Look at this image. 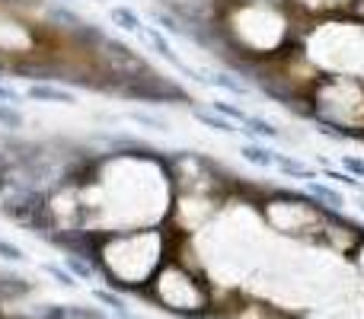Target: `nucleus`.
Returning a JSON list of instances; mask_svg holds the SVG:
<instances>
[{
    "label": "nucleus",
    "instance_id": "nucleus-15",
    "mask_svg": "<svg viewBox=\"0 0 364 319\" xmlns=\"http://www.w3.org/2000/svg\"><path fill=\"white\" fill-rule=\"evenodd\" d=\"M93 297H96V301H100V303H106V307L112 310V313L119 316V319H134L132 307H128V303H125V297H119V294H115V291L96 288V291H93Z\"/></svg>",
    "mask_w": 364,
    "mask_h": 319
},
{
    "label": "nucleus",
    "instance_id": "nucleus-22",
    "mask_svg": "<svg viewBox=\"0 0 364 319\" xmlns=\"http://www.w3.org/2000/svg\"><path fill=\"white\" fill-rule=\"evenodd\" d=\"M0 259H4V262H26V252L19 249L16 243H6V239H0Z\"/></svg>",
    "mask_w": 364,
    "mask_h": 319
},
{
    "label": "nucleus",
    "instance_id": "nucleus-8",
    "mask_svg": "<svg viewBox=\"0 0 364 319\" xmlns=\"http://www.w3.org/2000/svg\"><path fill=\"white\" fill-rule=\"evenodd\" d=\"M205 87L227 90V93H233V96H250L252 93V83L250 80H243L240 74H233V70H224V67L208 70V74H205Z\"/></svg>",
    "mask_w": 364,
    "mask_h": 319
},
{
    "label": "nucleus",
    "instance_id": "nucleus-3",
    "mask_svg": "<svg viewBox=\"0 0 364 319\" xmlns=\"http://www.w3.org/2000/svg\"><path fill=\"white\" fill-rule=\"evenodd\" d=\"M288 4L301 19H329L352 13L355 0H288Z\"/></svg>",
    "mask_w": 364,
    "mask_h": 319
},
{
    "label": "nucleus",
    "instance_id": "nucleus-16",
    "mask_svg": "<svg viewBox=\"0 0 364 319\" xmlns=\"http://www.w3.org/2000/svg\"><path fill=\"white\" fill-rule=\"evenodd\" d=\"M151 16H154V23H157V29H164L166 36L186 38V26H182V23H179L176 16H173L170 10H164V6H154V10H151Z\"/></svg>",
    "mask_w": 364,
    "mask_h": 319
},
{
    "label": "nucleus",
    "instance_id": "nucleus-23",
    "mask_svg": "<svg viewBox=\"0 0 364 319\" xmlns=\"http://www.w3.org/2000/svg\"><path fill=\"white\" fill-rule=\"evenodd\" d=\"M23 99H26V93H19V90H13L6 80H0V102H10V106H19Z\"/></svg>",
    "mask_w": 364,
    "mask_h": 319
},
{
    "label": "nucleus",
    "instance_id": "nucleus-24",
    "mask_svg": "<svg viewBox=\"0 0 364 319\" xmlns=\"http://www.w3.org/2000/svg\"><path fill=\"white\" fill-rule=\"evenodd\" d=\"M176 319H188V316H176Z\"/></svg>",
    "mask_w": 364,
    "mask_h": 319
},
{
    "label": "nucleus",
    "instance_id": "nucleus-19",
    "mask_svg": "<svg viewBox=\"0 0 364 319\" xmlns=\"http://www.w3.org/2000/svg\"><path fill=\"white\" fill-rule=\"evenodd\" d=\"M208 106H211L218 115H224V119L237 121V125L246 119V109H240L237 102H230V99H211V102H208Z\"/></svg>",
    "mask_w": 364,
    "mask_h": 319
},
{
    "label": "nucleus",
    "instance_id": "nucleus-13",
    "mask_svg": "<svg viewBox=\"0 0 364 319\" xmlns=\"http://www.w3.org/2000/svg\"><path fill=\"white\" fill-rule=\"evenodd\" d=\"M320 173H323V179H333L339 188H352V192H364V179H358V175H352V173H346V169H336V166H329L326 160H320Z\"/></svg>",
    "mask_w": 364,
    "mask_h": 319
},
{
    "label": "nucleus",
    "instance_id": "nucleus-10",
    "mask_svg": "<svg viewBox=\"0 0 364 319\" xmlns=\"http://www.w3.org/2000/svg\"><path fill=\"white\" fill-rule=\"evenodd\" d=\"M240 157L250 163V166H256V169H275L278 151L265 147L262 141H243V144H240Z\"/></svg>",
    "mask_w": 364,
    "mask_h": 319
},
{
    "label": "nucleus",
    "instance_id": "nucleus-9",
    "mask_svg": "<svg viewBox=\"0 0 364 319\" xmlns=\"http://www.w3.org/2000/svg\"><path fill=\"white\" fill-rule=\"evenodd\" d=\"M275 169L284 175V179H294V182H310V179H316V166H307L304 160H297V157H291V153H278L275 157Z\"/></svg>",
    "mask_w": 364,
    "mask_h": 319
},
{
    "label": "nucleus",
    "instance_id": "nucleus-5",
    "mask_svg": "<svg viewBox=\"0 0 364 319\" xmlns=\"http://www.w3.org/2000/svg\"><path fill=\"white\" fill-rule=\"evenodd\" d=\"M304 192H307L316 205L329 207V211H346V205H348V198L342 195L339 185H329V182H320V179L304 182Z\"/></svg>",
    "mask_w": 364,
    "mask_h": 319
},
{
    "label": "nucleus",
    "instance_id": "nucleus-11",
    "mask_svg": "<svg viewBox=\"0 0 364 319\" xmlns=\"http://www.w3.org/2000/svg\"><path fill=\"white\" fill-rule=\"evenodd\" d=\"M188 112H192L195 121H201L205 128H211V131H220V134H237L240 125L230 119H224V115H218L211 106H188Z\"/></svg>",
    "mask_w": 364,
    "mask_h": 319
},
{
    "label": "nucleus",
    "instance_id": "nucleus-18",
    "mask_svg": "<svg viewBox=\"0 0 364 319\" xmlns=\"http://www.w3.org/2000/svg\"><path fill=\"white\" fill-rule=\"evenodd\" d=\"M128 119H132L134 125H141V128H151V131H170V121H166L164 115L144 112V109H132V112H128Z\"/></svg>",
    "mask_w": 364,
    "mask_h": 319
},
{
    "label": "nucleus",
    "instance_id": "nucleus-7",
    "mask_svg": "<svg viewBox=\"0 0 364 319\" xmlns=\"http://www.w3.org/2000/svg\"><path fill=\"white\" fill-rule=\"evenodd\" d=\"M45 16H48V26H55V29L68 32V36H74V32L80 29L83 23H87V19H83L77 10H70V6H64V4H58V0H48V4H45Z\"/></svg>",
    "mask_w": 364,
    "mask_h": 319
},
{
    "label": "nucleus",
    "instance_id": "nucleus-1",
    "mask_svg": "<svg viewBox=\"0 0 364 319\" xmlns=\"http://www.w3.org/2000/svg\"><path fill=\"white\" fill-rule=\"evenodd\" d=\"M310 125L333 141H364V80L352 74H320L307 90Z\"/></svg>",
    "mask_w": 364,
    "mask_h": 319
},
{
    "label": "nucleus",
    "instance_id": "nucleus-14",
    "mask_svg": "<svg viewBox=\"0 0 364 319\" xmlns=\"http://www.w3.org/2000/svg\"><path fill=\"white\" fill-rule=\"evenodd\" d=\"M23 128H26V115L19 112V106L0 102V131H6V134H19Z\"/></svg>",
    "mask_w": 364,
    "mask_h": 319
},
{
    "label": "nucleus",
    "instance_id": "nucleus-21",
    "mask_svg": "<svg viewBox=\"0 0 364 319\" xmlns=\"http://www.w3.org/2000/svg\"><path fill=\"white\" fill-rule=\"evenodd\" d=\"M339 166L346 169V173H352V175H358V179H364V157H358V153H342Z\"/></svg>",
    "mask_w": 364,
    "mask_h": 319
},
{
    "label": "nucleus",
    "instance_id": "nucleus-17",
    "mask_svg": "<svg viewBox=\"0 0 364 319\" xmlns=\"http://www.w3.org/2000/svg\"><path fill=\"white\" fill-rule=\"evenodd\" d=\"M64 269L74 278H83V281H90V278L96 275V262H90V259H83V256H74V252H64Z\"/></svg>",
    "mask_w": 364,
    "mask_h": 319
},
{
    "label": "nucleus",
    "instance_id": "nucleus-4",
    "mask_svg": "<svg viewBox=\"0 0 364 319\" xmlns=\"http://www.w3.org/2000/svg\"><path fill=\"white\" fill-rule=\"evenodd\" d=\"M26 99L29 102H45V106H77V93L61 83H51V80H36L26 87Z\"/></svg>",
    "mask_w": 364,
    "mask_h": 319
},
{
    "label": "nucleus",
    "instance_id": "nucleus-25",
    "mask_svg": "<svg viewBox=\"0 0 364 319\" xmlns=\"http://www.w3.org/2000/svg\"><path fill=\"white\" fill-rule=\"evenodd\" d=\"M93 4H102V0H93Z\"/></svg>",
    "mask_w": 364,
    "mask_h": 319
},
{
    "label": "nucleus",
    "instance_id": "nucleus-2",
    "mask_svg": "<svg viewBox=\"0 0 364 319\" xmlns=\"http://www.w3.org/2000/svg\"><path fill=\"white\" fill-rule=\"evenodd\" d=\"M122 96L125 99H138V102H147V106H176V102H192V96H188V90H182L176 80H166L164 74H147L141 77V80L128 83L125 90H122Z\"/></svg>",
    "mask_w": 364,
    "mask_h": 319
},
{
    "label": "nucleus",
    "instance_id": "nucleus-12",
    "mask_svg": "<svg viewBox=\"0 0 364 319\" xmlns=\"http://www.w3.org/2000/svg\"><path fill=\"white\" fill-rule=\"evenodd\" d=\"M109 19H112V23L119 26L122 32H132V36H138V32L144 29V19H141V13L132 10V6H125V4L112 6V10H109Z\"/></svg>",
    "mask_w": 364,
    "mask_h": 319
},
{
    "label": "nucleus",
    "instance_id": "nucleus-20",
    "mask_svg": "<svg viewBox=\"0 0 364 319\" xmlns=\"http://www.w3.org/2000/svg\"><path fill=\"white\" fill-rule=\"evenodd\" d=\"M42 271H45V275H51V278H55V281H58V284H61V288H68V291H74V288H77V284H80V281H77V278H74V275H70V271H68V269H64V265H55V262H45V265H42Z\"/></svg>",
    "mask_w": 364,
    "mask_h": 319
},
{
    "label": "nucleus",
    "instance_id": "nucleus-6",
    "mask_svg": "<svg viewBox=\"0 0 364 319\" xmlns=\"http://www.w3.org/2000/svg\"><path fill=\"white\" fill-rule=\"evenodd\" d=\"M240 134H246V141H282L284 131L275 125V121L262 119V115L246 112V119L240 121Z\"/></svg>",
    "mask_w": 364,
    "mask_h": 319
}]
</instances>
